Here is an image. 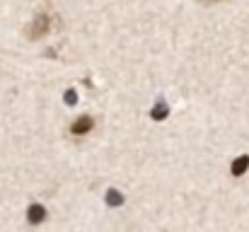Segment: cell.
<instances>
[{"label":"cell","mask_w":249,"mask_h":232,"mask_svg":"<svg viewBox=\"0 0 249 232\" xmlns=\"http://www.w3.org/2000/svg\"><path fill=\"white\" fill-rule=\"evenodd\" d=\"M44 218H46V208H44L41 203H34V206H29V211H27V220H29L32 225H39Z\"/></svg>","instance_id":"cell-2"},{"label":"cell","mask_w":249,"mask_h":232,"mask_svg":"<svg viewBox=\"0 0 249 232\" xmlns=\"http://www.w3.org/2000/svg\"><path fill=\"white\" fill-rule=\"evenodd\" d=\"M107 203H109V206H121V203H124V196H121L116 189H111V191H107Z\"/></svg>","instance_id":"cell-6"},{"label":"cell","mask_w":249,"mask_h":232,"mask_svg":"<svg viewBox=\"0 0 249 232\" xmlns=\"http://www.w3.org/2000/svg\"><path fill=\"white\" fill-rule=\"evenodd\" d=\"M49 29H51V19H49L46 15H39V17L32 22V27L27 29V36H29V39H39V36H44Z\"/></svg>","instance_id":"cell-1"},{"label":"cell","mask_w":249,"mask_h":232,"mask_svg":"<svg viewBox=\"0 0 249 232\" xmlns=\"http://www.w3.org/2000/svg\"><path fill=\"white\" fill-rule=\"evenodd\" d=\"M150 116H153V121H165L167 116H169V107H167L165 99H160V102L150 109Z\"/></svg>","instance_id":"cell-4"},{"label":"cell","mask_w":249,"mask_h":232,"mask_svg":"<svg viewBox=\"0 0 249 232\" xmlns=\"http://www.w3.org/2000/svg\"><path fill=\"white\" fill-rule=\"evenodd\" d=\"M63 102H66L68 107L78 104V94H75V89H66V94H63Z\"/></svg>","instance_id":"cell-7"},{"label":"cell","mask_w":249,"mask_h":232,"mask_svg":"<svg viewBox=\"0 0 249 232\" xmlns=\"http://www.w3.org/2000/svg\"><path fill=\"white\" fill-rule=\"evenodd\" d=\"M249 169V155H240L232 164H230V172H232V177H242L245 172Z\"/></svg>","instance_id":"cell-3"},{"label":"cell","mask_w":249,"mask_h":232,"mask_svg":"<svg viewBox=\"0 0 249 232\" xmlns=\"http://www.w3.org/2000/svg\"><path fill=\"white\" fill-rule=\"evenodd\" d=\"M92 126H94V121L89 119V116H80L75 124H73V133L75 136H83V133H89L92 131Z\"/></svg>","instance_id":"cell-5"}]
</instances>
